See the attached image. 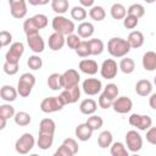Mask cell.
Instances as JSON below:
<instances>
[{"label":"cell","mask_w":156,"mask_h":156,"mask_svg":"<svg viewBox=\"0 0 156 156\" xmlns=\"http://www.w3.org/2000/svg\"><path fill=\"white\" fill-rule=\"evenodd\" d=\"M62 78H63V89L78 85L79 80H80L79 73L76 69H73V68H68L67 71H65L62 73Z\"/></svg>","instance_id":"obj_14"},{"label":"cell","mask_w":156,"mask_h":156,"mask_svg":"<svg viewBox=\"0 0 156 156\" xmlns=\"http://www.w3.org/2000/svg\"><path fill=\"white\" fill-rule=\"evenodd\" d=\"M126 145L130 152H138L143 147V138L136 130H129L126 134Z\"/></svg>","instance_id":"obj_7"},{"label":"cell","mask_w":156,"mask_h":156,"mask_svg":"<svg viewBox=\"0 0 156 156\" xmlns=\"http://www.w3.org/2000/svg\"><path fill=\"white\" fill-rule=\"evenodd\" d=\"M27 44H28L29 49L35 54H40L45 49L44 39L41 38V35L39 33L38 34H33V35H28L27 37Z\"/></svg>","instance_id":"obj_15"},{"label":"cell","mask_w":156,"mask_h":156,"mask_svg":"<svg viewBox=\"0 0 156 156\" xmlns=\"http://www.w3.org/2000/svg\"><path fill=\"white\" fill-rule=\"evenodd\" d=\"M93 132H94V130L91 129V127L88 126L87 122H85V123L78 124V126L76 127L74 134H76V136H77L80 141H87V140H89V139L91 138Z\"/></svg>","instance_id":"obj_18"},{"label":"cell","mask_w":156,"mask_h":156,"mask_svg":"<svg viewBox=\"0 0 156 156\" xmlns=\"http://www.w3.org/2000/svg\"><path fill=\"white\" fill-rule=\"evenodd\" d=\"M138 23H139V18L135 17V16H132V15L127 13V16L123 18V26L127 29H134L138 26Z\"/></svg>","instance_id":"obj_45"},{"label":"cell","mask_w":156,"mask_h":156,"mask_svg":"<svg viewBox=\"0 0 156 156\" xmlns=\"http://www.w3.org/2000/svg\"><path fill=\"white\" fill-rule=\"evenodd\" d=\"M62 144L66 145V146L71 150V152H72L73 155H76V154L78 152V150H79V146H78L77 141H76L74 139H72V138H66V139L62 141Z\"/></svg>","instance_id":"obj_49"},{"label":"cell","mask_w":156,"mask_h":156,"mask_svg":"<svg viewBox=\"0 0 156 156\" xmlns=\"http://www.w3.org/2000/svg\"><path fill=\"white\" fill-rule=\"evenodd\" d=\"M12 41V34L7 30H1L0 33V43H1V46H7Z\"/></svg>","instance_id":"obj_50"},{"label":"cell","mask_w":156,"mask_h":156,"mask_svg":"<svg viewBox=\"0 0 156 156\" xmlns=\"http://www.w3.org/2000/svg\"><path fill=\"white\" fill-rule=\"evenodd\" d=\"M112 139H113L112 133L110 130H104L98 136V144L101 149H106L112 145Z\"/></svg>","instance_id":"obj_28"},{"label":"cell","mask_w":156,"mask_h":156,"mask_svg":"<svg viewBox=\"0 0 156 156\" xmlns=\"http://www.w3.org/2000/svg\"><path fill=\"white\" fill-rule=\"evenodd\" d=\"M110 13H111V17L113 20H123L126 16H127V10L126 7L122 5V4H113L110 9Z\"/></svg>","instance_id":"obj_27"},{"label":"cell","mask_w":156,"mask_h":156,"mask_svg":"<svg viewBox=\"0 0 156 156\" xmlns=\"http://www.w3.org/2000/svg\"><path fill=\"white\" fill-rule=\"evenodd\" d=\"M78 67H79V69H80L83 73H85V74H88V76H94V74H96L98 71H99L98 62L94 61V60H91V58H83V60L79 62Z\"/></svg>","instance_id":"obj_17"},{"label":"cell","mask_w":156,"mask_h":156,"mask_svg":"<svg viewBox=\"0 0 156 156\" xmlns=\"http://www.w3.org/2000/svg\"><path fill=\"white\" fill-rule=\"evenodd\" d=\"M74 51H76V54L79 57H88V56H90L91 55V51H90L89 41L88 40H82L80 44L78 45V48Z\"/></svg>","instance_id":"obj_37"},{"label":"cell","mask_w":156,"mask_h":156,"mask_svg":"<svg viewBox=\"0 0 156 156\" xmlns=\"http://www.w3.org/2000/svg\"><path fill=\"white\" fill-rule=\"evenodd\" d=\"M76 30L80 38H90L94 34V26L90 22H82Z\"/></svg>","instance_id":"obj_26"},{"label":"cell","mask_w":156,"mask_h":156,"mask_svg":"<svg viewBox=\"0 0 156 156\" xmlns=\"http://www.w3.org/2000/svg\"><path fill=\"white\" fill-rule=\"evenodd\" d=\"M15 108L13 106H11L10 104H2L0 106V116L1 117H5L6 119L11 118V117H15Z\"/></svg>","instance_id":"obj_43"},{"label":"cell","mask_w":156,"mask_h":156,"mask_svg":"<svg viewBox=\"0 0 156 156\" xmlns=\"http://www.w3.org/2000/svg\"><path fill=\"white\" fill-rule=\"evenodd\" d=\"M127 40L132 49H138L144 44V34L140 30H133L129 33Z\"/></svg>","instance_id":"obj_22"},{"label":"cell","mask_w":156,"mask_h":156,"mask_svg":"<svg viewBox=\"0 0 156 156\" xmlns=\"http://www.w3.org/2000/svg\"><path fill=\"white\" fill-rule=\"evenodd\" d=\"M62 101L65 102V105H68V104H74L78 101V99L80 98V88L79 85H74L72 88H67V89H63L60 94Z\"/></svg>","instance_id":"obj_13"},{"label":"cell","mask_w":156,"mask_h":156,"mask_svg":"<svg viewBox=\"0 0 156 156\" xmlns=\"http://www.w3.org/2000/svg\"><path fill=\"white\" fill-rule=\"evenodd\" d=\"M34 144H35L34 136L30 133H24L16 140L15 150L21 155H26L34 147Z\"/></svg>","instance_id":"obj_5"},{"label":"cell","mask_w":156,"mask_h":156,"mask_svg":"<svg viewBox=\"0 0 156 156\" xmlns=\"http://www.w3.org/2000/svg\"><path fill=\"white\" fill-rule=\"evenodd\" d=\"M119 66H117V62L113 58H107L102 62L100 67V74L105 79H113L117 76Z\"/></svg>","instance_id":"obj_8"},{"label":"cell","mask_w":156,"mask_h":156,"mask_svg":"<svg viewBox=\"0 0 156 156\" xmlns=\"http://www.w3.org/2000/svg\"><path fill=\"white\" fill-rule=\"evenodd\" d=\"M56 129V124L51 118H44L39 123V133H50L54 134Z\"/></svg>","instance_id":"obj_30"},{"label":"cell","mask_w":156,"mask_h":156,"mask_svg":"<svg viewBox=\"0 0 156 156\" xmlns=\"http://www.w3.org/2000/svg\"><path fill=\"white\" fill-rule=\"evenodd\" d=\"M110 152H111L112 156H129V150L121 141L112 143Z\"/></svg>","instance_id":"obj_31"},{"label":"cell","mask_w":156,"mask_h":156,"mask_svg":"<svg viewBox=\"0 0 156 156\" xmlns=\"http://www.w3.org/2000/svg\"><path fill=\"white\" fill-rule=\"evenodd\" d=\"M65 106V102L62 101L61 96H50V98H45L41 102H40V110L44 113H52V112H57L61 111Z\"/></svg>","instance_id":"obj_4"},{"label":"cell","mask_w":156,"mask_h":156,"mask_svg":"<svg viewBox=\"0 0 156 156\" xmlns=\"http://www.w3.org/2000/svg\"><path fill=\"white\" fill-rule=\"evenodd\" d=\"M6 121H7V119H6L5 117H1V116H0V129H4V128L6 127Z\"/></svg>","instance_id":"obj_55"},{"label":"cell","mask_w":156,"mask_h":156,"mask_svg":"<svg viewBox=\"0 0 156 156\" xmlns=\"http://www.w3.org/2000/svg\"><path fill=\"white\" fill-rule=\"evenodd\" d=\"M48 44H49V48L52 50V51H58L63 48V45L66 44V38L63 34L61 33H57V32H54L49 39H48Z\"/></svg>","instance_id":"obj_16"},{"label":"cell","mask_w":156,"mask_h":156,"mask_svg":"<svg viewBox=\"0 0 156 156\" xmlns=\"http://www.w3.org/2000/svg\"><path fill=\"white\" fill-rule=\"evenodd\" d=\"M80 37L78 35V34H74V33H72V34H69V35H66V44H67V46L69 48V49H73V50H76L77 48H78V45L80 44Z\"/></svg>","instance_id":"obj_42"},{"label":"cell","mask_w":156,"mask_h":156,"mask_svg":"<svg viewBox=\"0 0 156 156\" xmlns=\"http://www.w3.org/2000/svg\"><path fill=\"white\" fill-rule=\"evenodd\" d=\"M89 16L91 20L96 21V22H100L102 20H105L106 17V11L102 6H91L90 10H89Z\"/></svg>","instance_id":"obj_33"},{"label":"cell","mask_w":156,"mask_h":156,"mask_svg":"<svg viewBox=\"0 0 156 156\" xmlns=\"http://www.w3.org/2000/svg\"><path fill=\"white\" fill-rule=\"evenodd\" d=\"M27 65L30 69L33 71H37V69H40L41 66H43V60L38 56V55H32L28 57L27 60Z\"/></svg>","instance_id":"obj_41"},{"label":"cell","mask_w":156,"mask_h":156,"mask_svg":"<svg viewBox=\"0 0 156 156\" xmlns=\"http://www.w3.org/2000/svg\"><path fill=\"white\" fill-rule=\"evenodd\" d=\"M146 140L150 144L156 145V127H150L146 130Z\"/></svg>","instance_id":"obj_51"},{"label":"cell","mask_w":156,"mask_h":156,"mask_svg":"<svg viewBox=\"0 0 156 156\" xmlns=\"http://www.w3.org/2000/svg\"><path fill=\"white\" fill-rule=\"evenodd\" d=\"M128 122L132 127H135L139 130H147L152 124V119H151L150 116L139 115V113H132L129 116Z\"/></svg>","instance_id":"obj_6"},{"label":"cell","mask_w":156,"mask_h":156,"mask_svg":"<svg viewBox=\"0 0 156 156\" xmlns=\"http://www.w3.org/2000/svg\"><path fill=\"white\" fill-rule=\"evenodd\" d=\"M46 83L51 90L63 89V78H62V74H60V73H51L48 77Z\"/></svg>","instance_id":"obj_24"},{"label":"cell","mask_w":156,"mask_h":156,"mask_svg":"<svg viewBox=\"0 0 156 156\" xmlns=\"http://www.w3.org/2000/svg\"><path fill=\"white\" fill-rule=\"evenodd\" d=\"M130 49L128 40L119 37H113L107 41V51L112 57H124Z\"/></svg>","instance_id":"obj_1"},{"label":"cell","mask_w":156,"mask_h":156,"mask_svg":"<svg viewBox=\"0 0 156 156\" xmlns=\"http://www.w3.org/2000/svg\"><path fill=\"white\" fill-rule=\"evenodd\" d=\"M32 18H33V21L35 22V24L38 26L39 29H44V28L48 26V23H49L48 17H46L45 15H43V13H37V15L33 16Z\"/></svg>","instance_id":"obj_46"},{"label":"cell","mask_w":156,"mask_h":156,"mask_svg":"<svg viewBox=\"0 0 156 156\" xmlns=\"http://www.w3.org/2000/svg\"><path fill=\"white\" fill-rule=\"evenodd\" d=\"M71 17L76 21H84L87 17V10L83 6H74L71 10Z\"/></svg>","instance_id":"obj_38"},{"label":"cell","mask_w":156,"mask_h":156,"mask_svg":"<svg viewBox=\"0 0 156 156\" xmlns=\"http://www.w3.org/2000/svg\"><path fill=\"white\" fill-rule=\"evenodd\" d=\"M51 27H52V29L55 32L61 33L63 35H69L76 30V26H74L73 21L66 18L62 15H57V16H55L52 18Z\"/></svg>","instance_id":"obj_2"},{"label":"cell","mask_w":156,"mask_h":156,"mask_svg":"<svg viewBox=\"0 0 156 156\" xmlns=\"http://www.w3.org/2000/svg\"><path fill=\"white\" fill-rule=\"evenodd\" d=\"M141 63L145 71H155L156 69V52L155 51H146L143 55Z\"/></svg>","instance_id":"obj_19"},{"label":"cell","mask_w":156,"mask_h":156,"mask_svg":"<svg viewBox=\"0 0 156 156\" xmlns=\"http://www.w3.org/2000/svg\"><path fill=\"white\" fill-rule=\"evenodd\" d=\"M144 1H145L146 4H154V2L156 1V0H144Z\"/></svg>","instance_id":"obj_57"},{"label":"cell","mask_w":156,"mask_h":156,"mask_svg":"<svg viewBox=\"0 0 156 156\" xmlns=\"http://www.w3.org/2000/svg\"><path fill=\"white\" fill-rule=\"evenodd\" d=\"M23 52H24V45H23V43L15 41V43L11 44L9 51L6 52V55H5V58L6 60L5 61L12 62V63H18L21 56L23 55Z\"/></svg>","instance_id":"obj_9"},{"label":"cell","mask_w":156,"mask_h":156,"mask_svg":"<svg viewBox=\"0 0 156 156\" xmlns=\"http://www.w3.org/2000/svg\"><path fill=\"white\" fill-rule=\"evenodd\" d=\"M96 108H98V104L93 99H84L80 102V105H79V111L83 115H87V116L94 115L95 111H96Z\"/></svg>","instance_id":"obj_23"},{"label":"cell","mask_w":156,"mask_h":156,"mask_svg":"<svg viewBox=\"0 0 156 156\" xmlns=\"http://www.w3.org/2000/svg\"><path fill=\"white\" fill-rule=\"evenodd\" d=\"M149 105H150L151 108L156 110V93H154V94L150 95V98H149Z\"/></svg>","instance_id":"obj_53"},{"label":"cell","mask_w":156,"mask_h":156,"mask_svg":"<svg viewBox=\"0 0 156 156\" xmlns=\"http://www.w3.org/2000/svg\"><path fill=\"white\" fill-rule=\"evenodd\" d=\"M127 13L132 15V16H135L138 18H141L145 15V9H144V6L141 4H133V5H130L128 7Z\"/></svg>","instance_id":"obj_40"},{"label":"cell","mask_w":156,"mask_h":156,"mask_svg":"<svg viewBox=\"0 0 156 156\" xmlns=\"http://www.w3.org/2000/svg\"><path fill=\"white\" fill-rule=\"evenodd\" d=\"M94 1L95 0H79L80 5L83 7H91V6H94Z\"/></svg>","instance_id":"obj_54"},{"label":"cell","mask_w":156,"mask_h":156,"mask_svg":"<svg viewBox=\"0 0 156 156\" xmlns=\"http://www.w3.org/2000/svg\"><path fill=\"white\" fill-rule=\"evenodd\" d=\"M13 119H15V123H16L17 126H20V127H26V126H28V124L30 123L32 116H30L28 112L20 111V112H17V113L15 115Z\"/></svg>","instance_id":"obj_35"},{"label":"cell","mask_w":156,"mask_h":156,"mask_svg":"<svg viewBox=\"0 0 156 156\" xmlns=\"http://www.w3.org/2000/svg\"><path fill=\"white\" fill-rule=\"evenodd\" d=\"M10 12L13 18L21 20L27 15V4L26 0H9Z\"/></svg>","instance_id":"obj_11"},{"label":"cell","mask_w":156,"mask_h":156,"mask_svg":"<svg viewBox=\"0 0 156 156\" xmlns=\"http://www.w3.org/2000/svg\"><path fill=\"white\" fill-rule=\"evenodd\" d=\"M55 156H73V154L71 152V150L66 146V145H61L56 151H55Z\"/></svg>","instance_id":"obj_52"},{"label":"cell","mask_w":156,"mask_h":156,"mask_svg":"<svg viewBox=\"0 0 156 156\" xmlns=\"http://www.w3.org/2000/svg\"><path fill=\"white\" fill-rule=\"evenodd\" d=\"M119 69L124 73V74H130L134 72L135 69V62L133 61V58H129V57H123L119 62Z\"/></svg>","instance_id":"obj_29"},{"label":"cell","mask_w":156,"mask_h":156,"mask_svg":"<svg viewBox=\"0 0 156 156\" xmlns=\"http://www.w3.org/2000/svg\"><path fill=\"white\" fill-rule=\"evenodd\" d=\"M152 91V84L147 79H140L135 84V93L140 96H149Z\"/></svg>","instance_id":"obj_20"},{"label":"cell","mask_w":156,"mask_h":156,"mask_svg":"<svg viewBox=\"0 0 156 156\" xmlns=\"http://www.w3.org/2000/svg\"><path fill=\"white\" fill-rule=\"evenodd\" d=\"M34 84H35V77L32 73H23L20 77L18 84H17V91H18L20 96H22V98L29 96Z\"/></svg>","instance_id":"obj_3"},{"label":"cell","mask_w":156,"mask_h":156,"mask_svg":"<svg viewBox=\"0 0 156 156\" xmlns=\"http://www.w3.org/2000/svg\"><path fill=\"white\" fill-rule=\"evenodd\" d=\"M2 68H4V72H5L6 74L13 76V74H16V73L18 72V63H12V62L5 61Z\"/></svg>","instance_id":"obj_48"},{"label":"cell","mask_w":156,"mask_h":156,"mask_svg":"<svg viewBox=\"0 0 156 156\" xmlns=\"http://www.w3.org/2000/svg\"><path fill=\"white\" fill-rule=\"evenodd\" d=\"M82 89L87 95H98L102 89V83L98 78H87L82 83Z\"/></svg>","instance_id":"obj_10"},{"label":"cell","mask_w":156,"mask_h":156,"mask_svg":"<svg viewBox=\"0 0 156 156\" xmlns=\"http://www.w3.org/2000/svg\"><path fill=\"white\" fill-rule=\"evenodd\" d=\"M118 87L116 85V84H113V83H110V84H107L105 88H104V91L102 93H105L107 96H110L111 99H116L117 96H118Z\"/></svg>","instance_id":"obj_47"},{"label":"cell","mask_w":156,"mask_h":156,"mask_svg":"<svg viewBox=\"0 0 156 156\" xmlns=\"http://www.w3.org/2000/svg\"><path fill=\"white\" fill-rule=\"evenodd\" d=\"M113 99H111L110 96H107L105 93H101L100 94V96H99V100H98V104H99V106L101 107V108H104V110H106V108H110V107H112V104H113Z\"/></svg>","instance_id":"obj_44"},{"label":"cell","mask_w":156,"mask_h":156,"mask_svg":"<svg viewBox=\"0 0 156 156\" xmlns=\"http://www.w3.org/2000/svg\"><path fill=\"white\" fill-rule=\"evenodd\" d=\"M133 107V101L128 98V96H117L112 104V108L115 112L117 113H121V115H124V113H128Z\"/></svg>","instance_id":"obj_12"},{"label":"cell","mask_w":156,"mask_h":156,"mask_svg":"<svg viewBox=\"0 0 156 156\" xmlns=\"http://www.w3.org/2000/svg\"><path fill=\"white\" fill-rule=\"evenodd\" d=\"M87 124L90 126L93 130H98L102 127L104 119H102V117H100L98 115H90V117H88V119H87Z\"/></svg>","instance_id":"obj_39"},{"label":"cell","mask_w":156,"mask_h":156,"mask_svg":"<svg viewBox=\"0 0 156 156\" xmlns=\"http://www.w3.org/2000/svg\"><path fill=\"white\" fill-rule=\"evenodd\" d=\"M29 2V5L32 6H38V5H41V0H27Z\"/></svg>","instance_id":"obj_56"},{"label":"cell","mask_w":156,"mask_h":156,"mask_svg":"<svg viewBox=\"0 0 156 156\" xmlns=\"http://www.w3.org/2000/svg\"><path fill=\"white\" fill-rule=\"evenodd\" d=\"M89 41V46H90V51H91V55L94 56H98L100 54H102L105 46H104V41L101 39H98V38H93Z\"/></svg>","instance_id":"obj_34"},{"label":"cell","mask_w":156,"mask_h":156,"mask_svg":"<svg viewBox=\"0 0 156 156\" xmlns=\"http://www.w3.org/2000/svg\"><path fill=\"white\" fill-rule=\"evenodd\" d=\"M154 84L156 85V76H155V78H154Z\"/></svg>","instance_id":"obj_58"},{"label":"cell","mask_w":156,"mask_h":156,"mask_svg":"<svg viewBox=\"0 0 156 156\" xmlns=\"http://www.w3.org/2000/svg\"><path fill=\"white\" fill-rule=\"evenodd\" d=\"M68 0H51V9L57 15H63L68 11Z\"/></svg>","instance_id":"obj_32"},{"label":"cell","mask_w":156,"mask_h":156,"mask_svg":"<svg viewBox=\"0 0 156 156\" xmlns=\"http://www.w3.org/2000/svg\"><path fill=\"white\" fill-rule=\"evenodd\" d=\"M23 30H24L26 35L28 37V35L38 34L40 29L38 28V26L35 24V22H34L33 18L30 17V18H28V20H26V21L23 22Z\"/></svg>","instance_id":"obj_36"},{"label":"cell","mask_w":156,"mask_h":156,"mask_svg":"<svg viewBox=\"0 0 156 156\" xmlns=\"http://www.w3.org/2000/svg\"><path fill=\"white\" fill-rule=\"evenodd\" d=\"M17 89H15L12 85H2L0 89V96L6 102H12L17 98Z\"/></svg>","instance_id":"obj_21"},{"label":"cell","mask_w":156,"mask_h":156,"mask_svg":"<svg viewBox=\"0 0 156 156\" xmlns=\"http://www.w3.org/2000/svg\"><path fill=\"white\" fill-rule=\"evenodd\" d=\"M38 146L39 149L41 150H48L52 146V143H54V134H50V133H39V136H38Z\"/></svg>","instance_id":"obj_25"}]
</instances>
